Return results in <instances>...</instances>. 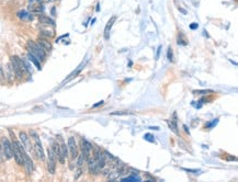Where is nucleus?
Wrapping results in <instances>:
<instances>
[{
  "instance_id": "f257e3e1",
  "label": "nucleus",
  "mask_w": 238,
  "mask_h": 182,
  "mask_svg": "<svg viewBox=\"0 0 238 182\" xmlns=\"http://www.w3.org/2000/svg\"><path fill=\"white\" fill-rule=\"evenodd\" d=\"M28 48H29L30 54H32L39 60H44L45 59V56H46L45 51L37 43H34L33 41H29L28 42Z\"/></svg>"
},
{
  "instance_id": "f03ea898",
  "label": "nucleus",
  "mask_w": 238,
  "mask_h": 182,
  "mask_svg": "<svg viewBox=\"0 0 238 182\" xmlns=\"http://www.w3.org/2000/svg\"><path fill=\"white\" fill-rule=\"evenodd\" d=\"M11 67L15 71V75L18 77L19 79H21L23 77V74H24V70H26V67L23 65V62L19 58L18 56H12L11 57Z\"/></svg>"
},
{
  "instance_id": "7ed1b4c3",
  "label": "nucleus",
  "mask_w": 238,
  "mask_h": 182,
  "mask_svg": "<svg viewBox=\"0 0 238 182\" xmlns=\"http://www.w3.org/2000/svg\"><path fill=\"white\" fill-rule=\"evenodd\" d=\"M31 135H32L34 141H35L34 150H35L36 156L39 157L41 160H44V159H45V155H44V149H43V147H42V144H41V142H40L39 136H37V134H36L35 132H31Z\"/></svg>"
},
{
  "instance_id": "20e7f679",
  "label": "nucleus",
  "mask_w": 238,
  "mask_h": 182,
  "mask_svg": "<svg viewBox=\"0 0 238 182\" xmlns=\"http://www.w3.org/2000/svg\"><path fill=\"white\" fill-rule=\"evenodd\" d=\"M56 155L52 148L48 149V161H47V169L51 175H54L56 170Z\"/></svg>"
},
{
  "instance_id": "39448f33",
  "label": "nucleus",
  "mask_w": 238,
  "mask_h": 182,
  "mask_svg": "<svg viewBox=\"0 0 238 182\" xmlns=\"http://www.w3.org/2000/svg\"><path fill=\"white\" fill-rule=\"evenodd\" d=\"M2 150H4V154L7 159H11L13 157V148H12V144L9 142L8 138H4L2 139Z\"/></svg>"
},
{
  "instance_id": "423d86ee",
  "label": "nucleus",
  "mask_w": 238,
  "mask_h": 182,
  "mask_svg": "<svg viewBox=\"0 0 238 182\" xmlns=\"http://www.w3.org/2000/svg\"><path fill=\"white\" fill-rule=\"evenodd\" d=\"M92 149V146L89 142H87L86 139H82L81 141V151H82V155L83 156V159L85 160H88L89 158H90V151Z\"/></svg>"
},
{
  "instance_id": "0eeeda50",
  "label": "nucleus",
  "mask_w": 238,
  "mask_h": 182,
  "mask_svg": "<svg viewBox=\"0 0 238 182\" xmlns=\"http://www.w3.org/2000/svg\"><path fill=\"white\" fill-rule=\"evenodd\" d=\"M67 147H68V151L70 153L72 158H77L78 157V149H77V144L74 137H69L68 138Z\"/></svg>"
},
{
  "instance_id": "6e6552de",
  "label": "nucleus",
  "mask_w": 238,
  "mask_h": 182,
  "mask_svg": "<svg viewBox=\"0 0 238 182\" xmlns=\"http://www.w3.org/2000/svg\"><path fill=\"white\" fill-rule=\"evenodd\" d=\"M12 148H13V157H15V162L18 165H20V166H22L23 162H24V161H23V156H22V153L20 151V149H19L18 147H17L15 142L12 143Z\"/></svg>"
},
{
  "instance_id": "1a4fd4ad",
  "label": "nucleus",
  "mask_w": 238,
  "mask_h": 182,
  "mask_svg": "<svg viewBox=\"0 0 238 182\" xmlns=\"http://www.w3.org/2000/svg\"><path fill=\"white\" fill-rule=\"evenodd\" d=\"M19 137H20V141H21L22 145L24 146V148L28 150H31L32 148V146H31V142H30V137L28 136L26 133L24 132H21L20 134H19Z\"/></svg>"
},
{
  "instance_id": "9d476101",
  "label": "nucleus",
  "mask_w": 238,
  "mask_h": 182,
  "mask_svg": "<svg viewBox=\"0 0 238 182\" xmlns=\"http://www.w3.org/2000/svg\"><path fill=\"white\" fill-rule=\"evenodd\" d=\"M87 161H88V169H89V172H90V173H93V175L98 173V171H99L100 169H99V167H98L96 158H92V159L89 158Z\"/></svg>"
},
{
  "instance_id": "9b49d317",
  "label": "nucleus",
  "mask_w": 238,
  "mask_h": 182,
  "mask_svg": "<svg viewBox=\"0 0 238 182\" xmlns=\"http://www.w3.org/2000/svg\"><path fill=\"white\" fill-rule=\"evenodd\" d=\"M52 149H53V151L55 153V155H56V158H57L58 160H59V162H61V164H64V162H65V157H64L61 154V150H59V145H57L56 143H54V145H53V147H52Z\"/></svg>"
},
{
  "instance_id": "f8f14e48",
  "label": "nucleus",
  "mask_w": 238,
  "mask_h": 182,
  "mask_svg": "<svg viewBox=\"0 0 238 182\" xmlns=\"http://www.w3.org/2000/svg\"><path fill=\"white\" fill-rule=\"evenodd\" d=\"M37 44L40 45L41 47L43 48L44 51H51L52 50V44L48 42V41L46 40V39H43V37H41V39H39V41H37Z\"/></svg>"
},
{
  "instance_id": "ddd939ff",
  "label": "nucleus",
  "mask_w": 238,
  "mask_h": 182,
  "mask_svg": "<svg viewBox=\"0 0 238 182\" xmlns=\"http://www.w3.org/2000/svg\"><path fill=\"white\" fill-rule=\"evenodd\" d=\"M115 21V17H112L111 20L108 22V24H107V26H105V30H104V36L105 39H109V30L111 29L112 24H113V22Z\"/></svg>"
},
{
  "instance_id": "4468645a",
  "label": "nucleus",
  "mask_w": 238,
  "mask_h": 182,
  "mask_svg": "<svg viewBox=\"0 0 238 182\" xmlns=\"http://www.w3.org/2000/svg\"><path fill=\"white\" fill-rule=\"evenodd\" d=\"M59 150H61V154L65 157V158L68 157V147H67L66 144H64V143L61 144V145H59Z\"/></svg>"
},
{
  "instance_id": "2eb2a0df",
  "label": "nucleus",
  "mask_w": 238,
  "mask_h": 182,
  "mask_svg": "<svg viewBox=\"0 0 238 182\" xmlns=\"http://www.w3.org/2000/svg\"><path fill=\"white\" fill-rule=\"evenodd\" d=\"M177 122H174V121H168V125H169L170 130L174 133V134H179V132H178V128H177Z\"/></svg>"
},
{
  "instance_id": "dca6fc26",
  "label": "nucleus",
  "mask_w": 238,
  "mask_h": 182,
  "mask_svg": "<svg viewBox=\"0 0 238 182\" xmlns=\"http://www.w3.org/2000/svg\"><path fill=\"white\" fill-rule=\"evenodd\" d=\"M13 74H15V71H13L12 67H11V64H9V65L7 66V74H4V76H7L8 79H9V80H11V79H12V77H13Z\"/></svg>"
},
{
  "instance_id": "f3484780",
  "label": "nucleus",
  "mask_w": 238,
  "mask_h": 182,
  "mask_svg": "<svg viewBox=\"0 0 238 182\" xmlns=\"http://www.w3.org/2000/svg\"><path fill=\"white\" fill-rule=\"evenodd\" d=\"M133 112L130 111H116V112L111 113V115H132Z\"/></svg>"
},
{
  "instance_id": "a211bd4d",
  "label": "nucleus",
  "mask_w": 238,
  "mask_h": 182,
  "mask_svg": "<svg viewBox=\"0 0 238 182\" xmlns=\"http://www.w3.org/2000/svg\"><path fill=\"white\" fill-rule=\"evenodd\" d=\"M40 21L42 22V23H44V24H51V25H54V22H53V20L46 18V17H41Z\"/></svg>"
},
{
  "instance_id": "6ab92c4d",
  "label": "nucleus",
  "mask_w": 238,
  "mask_h": 182,
  "mask_svg": "<svg viewBox=\"0 0 238 182\" xmlns=\"http://www.w3.org/2000/svg\"><path fill=\"white\" fill-rule=\"evenodd\" d=\"M29 59L30 60H32V62L35 64V66L39 68V69H41V65H40V63H39V59L36 58V57H34V56H33L32 54H30V53H29Z\"/></svg>"
},
{
  "instance_id": "aec40b11",
  "label": "nucleus",
  "mask_w": 238,
  "mask_h": 182,
  "mask_svg": "<svg viewBox=\"0 0 238 182\" xmlns=\"http://www.w3.org/2000/svg\"><path fill=\"white\" fill-rule=\"evenodd\" d=\"M141 179L137 178V177H128V178H125V179H122V181H139Z\"/></svg>"
},
{
  "instance_id": "412c9836",
  "label": "nucleus",
  "mask_w": 238,
  "mask_h": 182,
  "mask_svg": "<svg viewBox=\"0 0 238 182\" xmlns=\"http://www.w3.org/2000/svg\"><path fill=\"white\" fill-rule=\"evenodd\" d=\"M207 92H212L211 90H195L193 91V93H195V95H205V93H207Z\"/></svg>"
},
{
  "instance_id": "4be33fe9",
  "label": "nucleus",
  "mask_w": 238,
  "mask_h": 182,
  "mask_svg": "<svg viewBox=\"0 0 238 182\" xmlns=\"http://www.w3.org/2000/svg\"><path fill=\"white\" fill-rule=\"evenodd\" d=\"M167 57L169 60H172V48L168 47V52H167Z\"/></svg>"
},
{
  "instance_id": "5701e85b",
  "label": "nucleus",
  "mask_w": 238,
  "mask_h": 182,
  "mask_svg": "<svg viewBox=\"0 0 238 182\" xmlns=\"http://www.w3.org/2000/svg\"><path fill=\"white\" fill-rule=\"evenodd\" d=\"M4 80V71L2 69V66L0 65V81Z\"/></svg>"
},
{
  "instance_id": "b1692460",
  "label": "nucleus",
  "mask_w": 238,
  "mask_h": 182,
  "mask_svg": "<svg viewBox=\"0 0 238 182\" xmlns=\"http://www.w3.org/2000/svg\"><path fill=\"white\" fill-rule=\"evenodd\" d=\"M83 161H85V159H83V156H82V155H80V156L78 157V162H77L78 167H81V165L83 164Z\"/></svg>"
},
{
  "instance_id": "393cba45",
  "label": "nucleus",
  "mask_w": 238,
  "mask_h": 182,
  "mask_svg": "<svg viewBox=\"0 0 238 182\" xmlns=\"http://www.w3.org/2000/svg\"><path fill=\"white\" fill-rule=\"evenodd\" d=\"M144 137H145V139H147V141H149V142H154V141H155L154 138H152L153 137L152 135H149V134H146Z\"/></svg>"
},
{
  "instance_id": "a878e982",
  "label": "nucleus",
  "mask_w": 238,
  "mask_h": 182,
  "mask_svg": "<svg viewBox=\"0 0 238 182\" xmlns=\"http://www.w3.org/2000/svg\"><path fill=\"white\" fill-rule=\"evenodd\" d=\"M26 12H24V11H22V12H19L18 13V17H20V18H23V19H26Z\"/></svg>"
},
{
  "instance_id": "bb28decb",
  "label": "nucleus",
  "mask_w": 238,
  "mask_h": 182,
  "mask_svg": "<svg viewBox=\"0 0 238 182\" xmlns=\"http://www.w3.org/2000/svg\"><path fill=\"white\" fill-rule=\"evenodd\" d=\"M216 123H217V120L214 121V122H212L211 124H209V125H207V127H212V126H214V125H216Z\"/></svg>"
},
{
  "instance_id": "cd10ccee",
  "label": "nucleus",
  "mask_w": 238,
  "mask_h": 182,
  "mask_svg": "<svg viewBox=\"0 0 238 182\" xmlns=\"http://www.w3.org/2000/svg\"><path fill=\"white\" fill-rule=\"evenodd\" d=\"M192 30H194V29H196L198 28V23H193V24H191V26H190Z\"/></svg>"
},
{
  "instance_id": "c85d7f7f",
  "label": "nucleus",
  "mask_w": 238,
  "mask_h": 182,
  "mask_svg": "<svg viewBox=\"0 0 238 182\" xmlns=\"http://www.w3.org/2000/svg\"><path fill=\"white\" fill-rule=\"evenodd\" d=\"M160 50H161V46H160V47L158 48V52H157V56H156L157 58H158V57H159V54H160Z\"/></svg>"
},
{
  "instance_id": "c756f323",
  "label": "nucleus",
  "mask_w": 238,
  "mask_h": 182,
  "mask_svg": "<svg viewBox=\"0 0 238 182\" xmlns=\"http://www.w3.org/2000/svg\"><path fill=\"white\" fill-rule=\"evenodd\" d=\"M1 153H2V145L0 144V156H1Z\"/></svg>"
}]
</instances>
